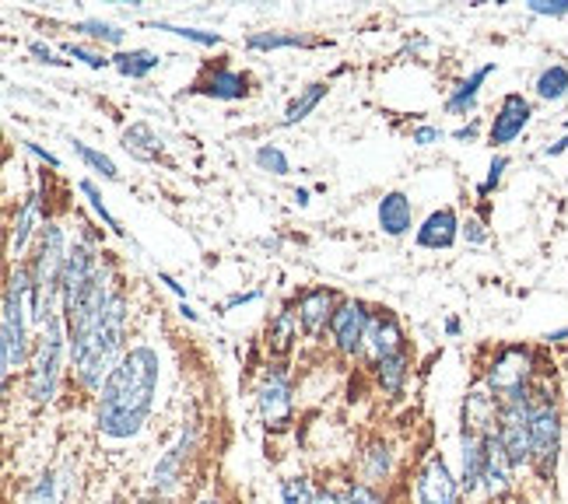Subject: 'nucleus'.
Here are the masks:
<instances>
[{
    "label": "nucleus",
    "instance_id": "1",
    "mask_svg": "<svg viewBox=\"0 0 568 504\" xmlns=\"http://www.w3.org/2000/svg\"><path fill=\"white\" fill-rule=\"evenodd\" d=\"M162 354L151 343H134L95 392V431L113 445L138 442L159 410Z\"/></svg>",
    "mask_w": 568,
    "mask_h": 504
},
{
    "label": "nucleus",
    "instance_id": "2",
    "mask_svg": "<svg viewBox=\"0 0 568 504\" xmlns=\"http://www.w3.org/2000/svg\"><path fill=\"white\" fill-rule=\"evenodd\" d=\"M126 322H130V305L126 295H113L109 309L92 319L89 326L68 333L71 337V376L78 389L84 392H99L105 379L113 376V368L126 354Z\"/></svg>",
    "mask_w": 568,
    "mask_h": 504
},
{
    "label": "nucleus",
    "instance_id": "3",
    "mask_svg": "<svg viewBox=\"0 0 568 504\" xmlns=\"http://www.w3.org/2000/svg\"><path fill=\"white\" fill-rule=\"evenodd\" d=\"M530 473L544 487L558 480L561 452H565V397L555 379L544 376L530 392Z\"/></svg>",
    "mask_w": 568,
    "mask_h": 504
},
{
    "label": "nucleus",
    "instance_id": "4",
    "mask_svg": "<svg viewBox=\"0 0 568 504\" xmlns=\"http://www.w3.org/2000/svg\"><path fill=\"white\" fill-rule=\"evenodd\" d=\"M68 256H71V243L68 232H63L57 222H50L39 232L36 243V256L29 263L32 274V322L47 326L50 319L63 316V274H68Z\"/></svg>",
    "mask_w": 568,
    "mask_h": 504
},
{
    "label": "nucleus",
    "instance_id": "5",
    "mask_svg": "<svg viewBox=\"0 0 568 504\" xmlns=\"http://www.w3.org/2000/svg\"><path fill=\"white\" fill-rule=\"evenodd\" d=\"M32 274L29 267H14L4 284V312H0V368H4V385H11L14 371L29 368L32 361Z\"/></svg>",
    "mask_w": 568,
    "mask_h": 504
},
{
    "label": "nucleus",
    "instance_id": "6",
    "mask_svg": "<svg viewBox=\"0 0 568 504\" xmlns=\"http://www.w3.org/2000/svg\"><path fill=\"white\" fill-rule=\"evenodd\" d=\"M71 368V337H68V322L63 316L50 319L42 326V333L36 340L32 361H29V376H26V397L32 407H50L60 392V382Z\"/></svg>",
    "mask_w": 568,
    "mask_h": 504
},
{
    "label": "nucleus",
    "instance_id": "7",
    "mask_svg": "<svg viewBox=\"0 0 568 504\" xmlns=\"http://www.w3.org/2000/svg\"><path fill=\"white\" fill-rule=\"evenodd\" d=\"M540 379L544 376H540V368H537V347H530V343H506V347H498L495 358L485 368V385L495 392L498 403L527 400Z\"/></svg>",
    "mask_w": 568,
    "mask_h": 504
},
{
    "label": "nucleus",
    "instance_id": "8",
    "mask_svg": "<svg viewBox=\"0 0 568 504\" xmlns=\"http://www.w3.org/2000/svg\"><path fill=\"white\" fill-rule=\"evenodd\" d=\"M196 442H201V428H196V421L183 424L180 434L165 445V452L155 459V466H151V473H148V497L169 501L183 487L186 470L196 455Z\"/></svg>",
    "mask_w": 568,
    "mask_h": 504
},
{
    "label": "nucleus",
    "instance_id": "9",
    "mask_svg": "<svg viewBox=\"0 0 568 504\" xmlns=\"http://www.w3.org/2000/svg\"><path fill=\"white\" fill-rule=\"evenodd\" d=\"M256 410L260 421H264L271 431H284L292 424L295 413V392H292V376L284 371V364H277L274 371H267L256 385Z\"/></svg>",
    "mask_w": 568,
    "mask_h": 504
},
{
    "label": "nucleus",
    "instance_id": "10",
    "mask_svg": "<svg viewBox=\"0 0 568 504\" xmlns=\"http://www.w3.org/2000/svg\"><path fill=\"white\" fill-rule=\"evenodd\" d=\"M527 400L501 403V418H498V442L519 473L530 470V403Z\"/></svg>",
    "mask_w": 568,
    "mask_h": 504
},
{
    "label": "nucleus",
    "instance_id": "11",
    "mask_svg": "<svg viewBox=\"0 0 568 504\" xmlns=\"http://www.w3.org/2000/svg\"><path fill=\"white\" fill-rule=\"evenodd\" d=\"M460 476L449 470L443 455H432L414 476V504H460Z\"/></svg>",
    "mask_w": 568,
    "mask_h": 504
},
{
    "label": "nucleus",
    "instance_id": "12",
    "mask_svg": "<svg viewBox=\"0 0 568 504\" xmlns=\"http://www.w3.org/2000/svg\"><path fill=\"white\" fill-rule=\"evenodd\" d=\"M530 123H534V102L523 92H509L506 99L498 102L495 116L488 123V144L491 147H509L523 134H527Z\"/></svg>",
    "mask_w": 568,
    "mask_h": 504
},
{
    "label": "nucleus",
    "instance_id": "13",
    "mask_svg": "<svg viewBox=\"0 0 568 504\" xmlns=\"http://www.w3.org/2000/svg\"><path fill=\"white\" fill-rule=\"evenodd\" d=\"M368 322H373V316H368L365 301H341L337 305V312L331 319V337H334V347L344 358H358L365 350Z\"/></svg>",
    "mask_w": 568,
    "mask_h": 504
},
{
    "label": "nucleus",
    "instance_id": "14",
    "mask_svg": "<svg viewBox=\"0 0 568 504\" xmlns=\"http://www.w3.org/2000/svg\"><path fill=\"white\" fill-rule=\"evenodd\" d=\"M71 491H74V466L60 463V466L42 470L36 480H29L26 491H21V501L26 504H68Z\"/></svg>",
    "mask_w": 568,
    "mask_h": 504
},
{
    "label": "nucleus",
    "instance_id": "15",
    "mask_svg": "<svg viewBox=\"0 0 568 504\" xmlns=\"http://www.w3.org/2000/svg\"><path fill=\"white\" fill-rule=\"evenodd\" d=\"M516 480H519V470L513 466V459L501 449L498 431H495L488 438V463H485V484H480V491H485L488 501H506L516 491Z\"/></svg>",
    "mask_w": 568,
    "mask_h": 504
},
{
    "label": "nucleus",
    "instance_id": "16",
    "mask_svg": "<svg viewBox=\"0 0 568 504\" xmlns=\"http://www.w3.org/2000/svg\"><path fill=\"white\" fill-rule=\"evenodd\" d=\"M488 438L491 434H474L460 431V487L464 494H477L485 484V463H488Z\"/></svg>",
    "mask_w": 568,
    "mask_h": 504
},
{
    "label": "nucleus",
    "instance_id": "17",
    "mask_svg": "<svg viewBox=\"0 0 568 504\" xmlns=\"http://www.w3.org/2000/svg\"><path fill=\"white\" fill-rule=\"evenodd\" d=\"M337 312V295L326 288H313L298 298V326L305 337H320L323 330H331V319Z\"/></svg>",
    "mask_w": 568,
    "mask_h": 504
},
{
    "label": "nucleus",
    "instance_id": "18",
    "mask_svg": "<svg viewBox=\"0 0 568 504\" xmlns=\"http://www.w3.org/2000/svg\"><path fill=\"white\" fill-rule=\"evenodd\" d=\"M42 222V193L32 189L26 200H21L18 214H14V222H11V235H8V256L18 259V256H26L29 243H32V235Z\"/></svg>",
    "mask_w": 568,
    "mask_h": 504
},
{
    "label": "nucleus",
    "instance_id": "19",
    "mask_svg": "<svg viewBox=\"0 0 568 504\" xmlns=\"http://www.w3.org/2000/svg\"><path fill=\"white\" fill-rule=\"evenodd\" d=\"M460 232H464V225H460V217H456V210L443 207V210H432L425 217V225L418 228L414 238H418L422 249H453Z\"/></svg>",
    "mask_w": 568,
    "mask_h": 504
},
{
    "label": "nucleus",
    "instance_id": "20",
    "mask_svg": "<svg viewBox=\"0 0 568 504\" xmlns=\"http://www.w3.org/2000/svg\"><path fill=\"white\" fill-rule=\"evenodd\" d=\"M365 350L373 354V364L389 358V354H400L404 350V330L393 312H379L373 316V322H368V337H365Z\"/></svg>",
    "mask_w": 568,
    "mask_h": 504
},
{
    "label": "nucleus",
    "instance_id": "21",
    "mask_svg": "<svg viewBox=\"0 0 568 504\" xmlns=\"http://www.w3.org/2000/svg\"><path fill=\"white\" fill-rule=\"evenodd\" d=\"M379 232L389 235V238H400L414 228V207H410V196L393 189L379 200Z\"/></svg>",
    "mask_w": 568,
    "mask_h": 504
},
{
    "label": "nucleus",
    "instance_id": "22",
    "mask_svg": "<svg viewBox=\"0 0 568 504\" xmlns=\"http://www.w3.org/2000/svg\"><path fill=\"white\" fill-rule=\"evenodd\" d=\"M495 71H498L495 63H485V68L470 71V74H467L460 84H456L449 95H446V113H449V116H470L474 109H477L480 88H485V81H488Z\"/></svg>",
    "mask_w": 568,
    "mask_h": 504
},
{
    "label": "nucleus",
    "instance_id": "23",
    "mask_svg": "<svg viewBox=\"0 0 568 504\" xmlns=\"http://www.w3.org/2000/svg\"><path fill=\"white\" fill-rule=\"evenodd\" d=\"M196 92L207 99H217V102H239L250 95V81H246V74H239L232 68H217V71L204 74V81L196 84Z\"/></svg>",
    "mask_w": 568,
    "mask_h": 504
},
{
    "label": "nucleus",
    "instance_id": "24",
    "mask_svg": "<svg viewBox=\"0 0 568 504\" xmlns=\"http://www.w3.org/2000/svg\"><path fill=\"white\" fill-rule=\"evenodd\" d=\"M362 480L365 484H373V487H383L389 484V476H393V449L386 442H373V445H365L362 452Z\"/></svg>",
    "mask_w": 568,
    "mask_h": 504
},
{
    "label": "nucleus",
    "instance_id": "25",
    "mask_svg": "<svg viewBox=\"0 0 568 504\" xmlns=\"http://www.w3.org/2000/svg\"><path fill=\"white\" fill-rule=\"evenodd\" d=\"M534 95L548 105H558L568 99V68L565 63H544L534 78Z\"/></svg>",
    "mask_w": 568,
    "mask_h": 504
},
{
    "label": "nucleus",
    "instance_id": "26",
    "mask_svg": "<svg viewBox=\"0 0 568 504\" xmlns=\"http://www.w3.org/2000/svg\"><path fill=\"white\" fill-rule=\"evenodd\" d=\"M123 151L141 162H155L162 155V137L148 123H130L123 130Z\"/></svg>",
    "mask_w": 568,
    "mask_h": 504
},
{
    "label": "nucleus",
    "instance_id": "27",
    "mask_svg": "<svg viewBox=\"0 0 568 504\" xmlns=\"http://www.w3.org/2000/svg\"><path fill=\"white\" fill-rule=\"evenodd\" d=\"M407 376H410V358H407V350H400V354H389V358L376 361V382H379V389L386 392V397H400Z\"/></svg>",
    "mask_w": 568,
    "mask_h": 504
},
{
    "label": "nucleus",
    "instance_id": "28",
    "mask_svg": "<svg viewBox=\"0 0 568 504\" xmlns=\"http://www.w3.org/2000/svg\"><path fill=\"white\" fill-rule=\"evenodd\" d=\"M113 68H116L123 78H130V81H141V78H148L151 71H159V68H162V56H159L155 50H120V53L113 56Z\"/></svg>",
    "mask_w": 568,
    "mask_h": 504
},
{
    "label": "nucleus",
    "instance_id": "29",
    "mask_svg": "<svg viewBox=\"0 0 568 504\" xmlns=\"http://www.w3.org/2000/svg\"><path fill=\"white\" fill-rule=\"evenodd\" d=\"M326 99V84L323 81H316V84H305L302 92L288 102V109H284V116H281V126H295V123H302L305 116L313 113V109L320 105Z\"/></svg>",
    "mask_w": 568,
    "mask_h": 504
},
{
    "label": "nucleus",
    "instance_id": "30",
    "mask_svg": "<svg viewBox=\"0 0 568 504\" xmlns=\"http://www.w3.org/2000/svg\"><path fill=\"white\" fill-rule=\"evenodd\" d=\"M295 333H298V312L281 309V312L274 316V322H271V330H267V343H271L274 354H284V350L292 347Z\"/></svg>",
    "mask_w": 568,
    "mask_h": 504
},
{
    "label": "nucleus",
    "instance_id": "31",
    "mask_svg": "<svg viewBox=\"0 0 568 504\" xmlns=\"http://www.w3.org/2000/svg\"><path fill=\"white\" fill-rule=\"evenodd\" d=\"M250 50H295V47H313L310 35H298V32H253L246 39Z\"/></svg>",
    "mask_w": 568,
    "mask_h": 504
},
{
    "label": "nucleus",
    "instance_id": "32",
    "mask_svg": "<svg viewBox=\"0 0 568 504\" xmlns=\"http://www.w3.org/2000/svg\"><path fill=\"white\" fill-rule=\"evenodd\" d=\"M71 147H74V155H78L84 165L102 175V179L120 183V168L113 165V158H109V155H102V151H95L92 144H84V141H71Z\"/></svg>",
    "mask_w": 568,
    "mask_h": 504
},
{
    "label": "nucleus",
    "instance_id": "33",
    "mask_svg": "<svg viewBox=\"0 0 568 504\" xmlns=\"http://www.w3.org/2000/svg\"><path fill=\"white\" fill-rule=\"evenodd\" d=\"M74 32L78 35H89L95 42H109V47H123V35H126L120 25H113V21H102V18H84V21H78Z\"/></svg>",
    "mask_w": 568,
    "mask_h": 504
},
{
    "label": "nucleus",
    "instance_id": "34",
    "mask_svg": "<svg viewBox=\"0 0 568 504\" xmlns=\"http://www.w3.org/2000/svg\"><path fill=\"white\" fill-rule=\"evenodd\" d=\"M316 487L310 476H284L281 480V504H316Z\"/></svg>",
    "mask_w": 568,
    "mask_h": 504
},
{
    "label": "nucleus",
    "instance_id": "35",
    "mask_svg": "<svg viewBox=\"0 0 568 504\" xmlns=\"http://www.w3.org/2000/svg\"><path fill=\"white\" fill-rule=\"evenodd\" d=\"M151 29L159 32H172L186 42H196V47H222V35L217 32H204V29H190V25H169V21H151Z\"/></svg>",
    "mask_w": 568,
    "mask_h": 504
},
{
    "label": "nucleus",
    "instance_id": "36",
    "mask_svg": "<svg viewBox=\"0 0 568 504\" xmlns=\"http://www.w3.org/2000/svg\"><path fill=\"white\" fill-rule=\"evenodd\" d=\"M256 165L271 172V175H288L292 172V162L288 155L277 147V144H264V147H256Z\"/></svg>",
    "mask_w": 568,
    "mask_h": 504
},
{
    "label": "nucleus",
    "instance_id": "37",
    "mask_svg": "<svg viewBox=\"0 0 568 504\" xmlns=\"http://www.w3.org/2000/svg\"><path fill=\"white\" fill-rule=\"evenodd\" d=\"M341 491H344V501L347 504H386L383 491L373 487V484H365V480H347Z\"/></svg>",
    "mask_w": 568,
    "mask_h": 504
},
{
    "label": "nucleus",
    "instance_id": "38",
    "mask_svg": "<svg viewBox=\"0 0 568 504\" xmlns=\"http://www.w3.org/2000/svg\"><path fill=\"white\" fill-rule=\"evenodd\" d=\"M78 189H81L84 196H89V204H92V210H95V217H99V222H102L105 228H113V232L120 235L123 228H120V222H116V217L109 214V207L102 204V193H99V186H95L92 179H81V183H78Z\"/></svg>",
    "mask_w": 568,
    "mask_h": 504
},
{
    "label": "nucleus",
    "instance_id": "39",
    "mask_svg": "<svg viewBox=\"0 0 568 504\" xmlns=\"http://www.w3.org/2000/svg\"><path fill=\"white\" fill-rule=\"evenodd\" d=\"M68 56L71 60H81V63H89L92 71H105V68H113V56H105V53H99V50H89V47H78V42H68Z\"/></svg>",
    "mask_w": 568,
    "mask_h": 504
},
{
    "label": "nucleus",
    "instance_id": "40",
    "mask_svg": "<svg viewBox=\"0 0 568 504\" xmlns=\"http://www.w3.org/2000/svg\"><path fill=\"white\" fill-rule=\"evenodd\" d=\"M506 168H509V158H506V155H495L491 165H488L485 183L477 186V193H480V196H491V193L498 189V183H501V175H506Z\"/></svg>",
    "mask_w": 568,
    "mask_h": 504
},
{
    "label": "nucleus",
    "instance_id": "41",
    "mask_svg": "<svg viewBox=\"0 0 568 504\" xmlns=\"http://www.w3.org/2000/svg\"><path fill=\"white\" fill-rule=\"evenodd\" d=\"M527 11L537 18H568V0H530Z\"/></svg>",
    "mask_w": 568,
    "mask_h": 504
},
{
    "label": "nucleus",
    "instance_id": "42",
    "mask_svg": "<svg viewBox=\"0 0 568 504\" xmlns=\"http://www.w3.org/2000/svg\"><path fill=\"white\" fill-rule=\"evenodd\" d=\"M460 235L467 238V246H485V243H488V225L480 222V217H467Z\"/></svg>",
    "mask_w": 568,
    "mask_h": 504
},
{
    "label": "nucleus",
    "instance_id": "43",
    "mask_svg": "<svg viewBox=\"0 0 568 504\" xmlns=\"http://www.w3.org/2000/svg\"><path fill=\"white\" fill-rule=\"evenodd\" d=\"M446 134L439 126H414L410 130V144H418V147H432V144H439Z\"/></svg>",
    "mask_w": 568,
    "mask_h": 504
},
{
    "label": "nucleus",
    "instance_id": "44",
    "mask_svg": "<svg viewBox=\"0 0 568 504\" xmlns=\"http://www.w3.org/2000/svg\"><path fill=\"white\" fill-rule=\"evenodd\" d=\"M29 53H32L39 63H50V68H68V60H60V56H57V50H50L47 42H32Z\"/></svg>",
    "mask_w": 568,
    "mask_h": 504
},
{
    "label": "nucleus",
    "instance_id": "45",
    "mask_svg": "<svg viewBox=\"0 0 568 504\" xmlns=\"http://www.w3.org/2000/svg\"><path fill=\"white\" fill-rule=\"evenodd\" d=\"M21 147H26V151H29V155H36L39 162H47L50 168H60V158H57V155H50V151H47V147H39L36 141H21Z\"/></svg>",
    "mask_w": 568,
    "mask_h": 504
},
{
    "label": "nucleus",
    "instance_id": "46",
    "mask_svg": "<svg viewBox=\"0 0 568 504\" xmlns=\"http://www.w3.org/2000/svg\"><path fill=\"white\" fill-rule=\"evenodd\" d=\"M540 340H544V347H568V326H561V330H548Z\"/></svg>",
    "mask_w": 568,
    "mask_h": 504
},
{
    "label": "nucleus",
    "instance_id": "47",
    "mask_svg": "<svg viewBox=\"0 0 568 504\" xmlns=\"http://www.w3.org/2000/svg\"><path fill=\"white\" fill-rule=\"evenodd\" d=\"M477 134H480V126L470 120L467 126H460V130H453V141H460V144H470V141H477Z\"/></svg>",
    "mask_w": 568,
    "mask_h": 504
},
{
    "label": "nucleus",
    "instance_id": "48",
    "mask_svg": "<svg viewBox=\"0 0 568 504\" xmlns=\"http://www.w3.org/2000/svg\"><path fill=\"white\" fill-rule=\"evenodd\" d=\"M316 504H347V501H344V491H337V487H323V491L316 494Z\"/></svg>",
    "mask_w": 568,
    "mask_h": 504
},
{
    "label": "nucleus",
    "instance_id": "49",
    "mask_svg": "<svg viewBox=\"0 0 568 504\" xmlns=\"http://www.w3.org/2000/svg\"><path fill=\"white\" fill-rule=\"evenodd\" d=\"M565 151H568V134H565V137H558L555 144L544 147L540 155H544V158H558V155H565Z\"/></svg>",
    "mask_w": 568,
    "mask_h": 504
},
{
    "label": "nucleus",
    "instance_id": "50",
    "mask_svg": "<svg viewBox=\"0 0 568 504\" xmlns=\"http://www.w3.org/2000/svg\"><path fill=\"white\" fill-rule=\"evenodd\" d=\"M260 298V291H243V295H232L222 309H235V305H246V301H256Z\"/></svg>",
    "mask_w": 568,
    "mask_h": 504
},
{
    "label": "nucleus",
    "instance_id": "51",
    "mask_svg": "<svg viewBox=\"0 0 568 504\" xmlns=\"http://www.w3.org/2000/svg\"><path fill=\"white\" fill-rule=\"evenodd\" d=\"M159 280H162V284H165V288H169V291H172V295H180V298H183V301H186V291H183V284H176V280H172V277H169V274H159Z\"/></svg>",
    "mask_w": 568,
    "mask_h": 504
},
{
    "label": "nucleus",
    "instance_id": "52",
    "mask_svg": "<svg viewBox=\"0 0 568 504\" xmlns=\"http://www.w3.org/2000/svg\"><path fill=\"white\" fill-rule=\"evenodd\" d=\"M446 333L449 337H460V319H446Z\"/></svg>",
    "mask_w": 568,
    "mask_h": 504
},
{
    "label": "nucleus",
    "instance_id": "53",
    "mask_svg": "<svg viewBox=\"0 0 568 504\" xmlns=\"http://www.w3.org/2000/svg\"><path fill=\"white\" fill-rule=\"evenodd\" d=\"M193 504H225L222 497H217V494H204V497H196Z\"/></svg>",
    "mask_w": 568,
    "mask_h": 504
},
{
    "label": "nucleus",
    "instance_id": "54",
    "mask_svg": "<svg viewBox=\"0 0 568 504\" xmlns=\"http://www.w3.org/2000/svg\"><path fill=\"white\" fill-rule=\"evenodd\" d=\"M295 204H298V207L310 204V189H295Z\"/></svg>",
    "mask_w": 568,
    "mask_h": 504
},
{
    "label": "nucleus",
    "instance_id": "55",
    "mask_svg": "<svg viewBox=\"0 0 568 504\" xmlns=\"http://www.w3.org/2000/svg\"><path fill=\"white\" fill-rule=\"evenodd\" d=\"M565 413H568V389H565Z\"/></svg>",
    "mask_w": 568,
    "mask_h": 504
},
{
    "label": "nucleus",
    "instance_id": "56",
    "mask_svg": "<svg viewBox=\"0 0 568 504\" xmlns=\"http://www.w3.org/2000/svg\"><path fill=\"white\" fill-rule=\"evenodd\" d=\"M565 130H568V120H565Z\"/></svg>",
    "mask_w": 568,
    "mask_h": 504
}]
</instances>
